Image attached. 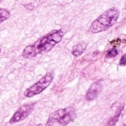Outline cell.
Segmentation results:
<instances>
[{
    "label": "cell",
    "instance_id": "6da1fadb",
    "mask_svg": "<svg viewBox=\"0 0 126 126\" xmlns=\"http://www.w3.org/2000/svg\"><path fill=\"white\" fill-rule=\"evenodd\" d=\"M63 32L61 30H52L47 35L41 37L32 44L26 47L22 52L25 58H32L39 54L50 51L63 38Z\"/></svg>",
    "mask_w": 126,
    "mask_h": 126
},
{
    "label": "cell",
    "instance_id": "7a4b0ae2",
    "mask_svg": "<svg viewBox=\"0 0 126 126\" xmlns=\"http://www.w3.org/2000/svg\"><path fill=\"white\" fill-rule=\"evenodd\" d=\"M119 16L120 10L117 7H111L99 16L91 24L89 31L92 33L106 31L117 23Z\"/></svg>",
    "mask_w": 126,
    "mask_h": 126
},
{
    "label": "cell",
    "instance_id": "3957f363",
    "mask_svg": "<svg viewBox=\"0 0 126 126\" xmlns=\"http://www.w3.org/2000/svg\"><path fill=\"white\" fill-rule=\"evenodd\" d=\"M75 117V111L72 107L58 109L50 114L46 126H66Z\"/></svg>",
    "mask_w": 126,
    "mask_h": 126
},
{
    "label": "cell",
    "instance_id": "277c9868",
    "mask_svg": "<svg viewBox=\"0 0 126 126\" xmlns=\"http://www.w3.org/2000/svg\"><path fill=\"white\" fill-rule=\"evenodd\" d=\"M53 80V73L49 72L42 77L38 82L29 87L24 92V95L27 97H31L36 94L41 93L44 89H46L52 83Z\"/></svg>",
    "mask_w": 126,
    "mask_h": 126
},
{
    "label": "cell",
    "instance_id": "5b68a950",
    "mask_svg": "<svg viewBox=\"0 0 126 126\" xmlns=\"http://www.w3.org/2000/svg\"><path fill=\"white\" fill-rule=\"evenodd\" d=\"M33 108H34V104H27V105L21 106L13 114V116L10 120V124L16 123L19 121L24 120L32 111Z\"/></svg>",
    "mask_w": 126,
    "mask_h": 126
},
{
    "label": "cell",
    "instance_id": "8992f818",
    "mask_svg": "<svg viewBox=\"0 0 126 126\" xmlns=\"http://www.w3.org/2000/svg\"><path fill=\"white\" fill-rule=\"evenodd\" d=\"M101 88L102 86L99 83H94L88 90L86 95V99L89 101L94 100L100 92Z\"/></svg>",
    "mask_w": 126,
    "mask_h": 126
},
{
    "label": "cell",
    "instance_id": "52a82bcc",
    "mask_svg": "<svg viewBox=\"0 0 126 126\" xmlns=\"http://www.w3.org/2000/svg\"><path fill=\"white\" fill-rule=\"evenodd\" d=\"M86 43L82 42V43L78 44L73 47L72 55L75 57H78L84 52V51L86 50Z\"/></svg>",
    "mask_w": 126,
    "mask_h": 126
},
{
    "label": "cell",
    "instance_id": "ba28073f",
    "mask_svg": "<svg viewBox=\"0 0 126 126\" xmlns=\"http://www.w3.org/2000/svg\"><path fill=\"white\" fill-rule=\"evenodd\" d=\"M10 17V13L8 10L0 8V24L7 20Z\"/></svg>",
    "mask_w": 126,
    "mask_h": 126
},
{
    "label": "cell",
    "instance_id": "9c48e42d",
    "mask_svg": "<svg viewBox=\"0 0 126 126\" xmlns=\"http://www.w3.org/2000/svg\"><path fill=\"white\" fill-rule=\"evenodd\" d=\"M117 114L116 116H114V117H112V118L109 121V123H107V126H114L116 124L117 121L118 120V118H119L120 115L121 114V110L118 111Z\"/></svg>",
    "mask_w": 126,
    "mask_h": 126
},
{
    "label": "cell",
    "instance_id": "30bf717a",
    "mask_svg": "<svg viewBox=\"0 0 126 126\" xmlns=\"http://www.w3.org/2000/svg\"><path fill=\"white\" fill-rule=\"evenodd\" d=\"M118 55V51L116 48H113L110 50H109L106 53V58H114L115 56H117Z\"/></svg>",
    "mask_w": 126,
    "mask_h": 126
},
{
    "label": "cell",
    "instance_id": "8fae6325",
    "mask_svg": "<svg viewBox=\"0 0 126 126\" xmlns=\"http://www.w3.org/2000/svg\"><path fill=\"white\" fill-rule=\"evenodd\" d=\"M126 64V55H124L123 57H122V58H121V61H120V66H125Z\"/></svg>",
    "mask_w": 126,
    "mask_h": 126
},
{
    "label": "cell",
    "instance_id": "7c38bea8",
    "mask_svg": "<svg viewBox=\"0 0 126 126\" xmlns=\"http://www.w3.org/2000/svg\"><path fill=\"white\" fill-rule=\"evenodd\" d=\"M1 1H2V0H0V2H1Z\"/></svg>",
    "mask_w": 126,
    "mask_h": 126
},
{
    "label": "cell",
    "instance_id": "4fadbf2b",
    "mask_svg": "<svg viewBox=\"0 0 126 126\" xmlns=\"http://www.w3.org/2000/svg\"><path fill=\"white\" fill-rule=\"evenodd\" d=\"M0 53H1V49H0Z\"/></svg>",
    "mask_w": 126,
    "mask_h": 126
},
{
    "label": "cell",
    "instance_id": "5bb4252c",
    "mask_svg": "<svg viewBox=\"0 0 126 126\" xmlns=\"http://www.w3.org/2000/svg\"><path fill=\"white\" fill-rule=\"evenodd\" d=\"M126 126V125H124V126Z\"/></svg>",
    "mask_w": 126,
    "mask_h": 126
}]
</instances>
